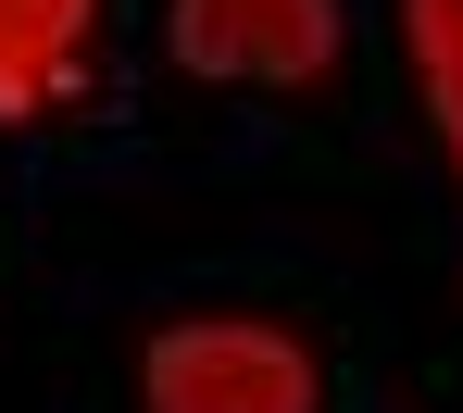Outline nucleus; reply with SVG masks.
<instances>
[{
	"label": "nucleus",
	"mask_w": 463,
	"mask_h": 413,
	"mask_svg": "<svg viewBox=\"0 0 463 413\" xmlns=\"http://www.w3.org/2000/svg\"><path fill=\"white\" fill-rule=\"evenodd\" d=\"M151 413H313V351L276 326H175L151 351Z\"/></svg>",
	"instance_id": "obj_1"
},
{
	"label": "nucleus",
	"mask_w": 463,
	"mask_h": 413,
	"mask_svg": "<svg viewBox=\"0 0 463 413\" xmlns=\"http://www.w3.org/2000/svg\"><path fill=\"white\" fill-rule=\"evenodd\" d=\"M413 63L451 113V151H463V0H413Z\"/></svg>",
	"instance_id": "obj_4"
},
{
	"label": "nucleus",
	"mask_w": 463,
	"mask_h": 413,
	"mask_svg": "<svg viewBox=\"0 0 463 413\" xmlns=\"http://www.w3.org/2000/svg\"><path fill=\"white\" fill-rule=\"evenodd\" d=\"M175 63L188 76H326L338 63V0H175Z\"/></svg>",
	"instance_id": "obj_2"
},
{
	"label": "nucleus",
	"mask_w": 463,
	"mask_h": 413,
	"mask_svg": "<svg viewBox=\"0 0 463 413\" xmlns=\"http://www.w3.org/2000/svg\"><path fill=\"white\" fill-rule=\"evenodd\" d=\"M76 38H88V0H0V126H25L76 76Z\"/></svg>",
	"instance_id": "obj_3"
}]
</instances>
